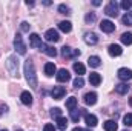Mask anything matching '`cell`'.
Masks as SVG:
<instances>
[{
  "label": "cell",
  "mask_w": 132,
  "mask_h": 131,
  "mask_svg": "<svg viewBox=\"0 0 132 131\" xmlns=\"http://www.w3.org/2000/svg\"><path fill=\"white\" fill-rule=\"evenodd\" d=\"M74 71L78 74V77H81V74H85L86 69H85V65H81L80 62H75V63H74Z\"/></svg>",
  "instance_id": "27"
},
{
  "label": "cell",
  "mask_w": 132,
  "mask_h": 131,
  "mask_svg": "<svg viewBox=\"0 0 132 131\" xmlns=\"http://www.w3.org/2000/svg\"><path fill=\"white\" fill-rule=\"evenodd\" d=\"M120 40H121V43H123V45H132V33L121 34Z\"/></svg>",
  "instance_id": "25"
},
{
  "label": "cell",
  "mask_w": 132,
  "mask_h": 131,
  "mask_svg": "<svg viewBox=\"0 0 132 131\" xmlns=\"http://www.w3.org/2000/svg\"><path fill=\"white\" fill-rule=\"evenodd\" d=\"M131 6H132V2H129V0H123V2H121V8H123V9L129 11Z\"/></svg>",
  "instance_id": "35"
},
{
  "label": "cell",
  "mask_w": 132,
  "mask_h": 131,
  "mask_svg": "<svg viewBox=\"0 0 132 131\" xmlns=\"http://www.w3.org/2000/svg\"><path fill=\"white\" fill-rule=\"evenodd\" d=\"M131 90V86L128 85V83H120V85H115V91L118 93V94H121V96H125V94H128V91Z\"/></svg>",
  "instance_id": "17"
},
{
  "label": "cell",
  "mask_w": 132,
  "mask_h": 131,
  "mask_svg": "<svg viewBox=\"0 0 132 131\" xmlns=\"http://www.w3.org/2000/svg\"><path fill=\"white\" fill-rule=\"evenodd\" d=\"M103 128L104 131H117V122L115 120H106L104 123H103Z\"/></svg>",
  "instance_id": "19"
},
{
  "label": "cell",
  "mask_w": 132,
  "mask_h": 131,
  "mask_svg": "<svg viewBox=\"0 0 132 131\" xmlns=\"http://www.w3.org/2000/svg\"><path fill=\"white\" fill-rule=\"evenodd\" d=\"M85 42H86L88 45H95V43L98 42V37H97L95 33H86L85 34Z\"/></svg>",
  "instance_id": "15"
},
{
  "label": "cell",
  "mask_w": 132,
  "mask_h": 131,
  "mask_svg": "<svg viewBox=\"0 0 132 131\" xmlns=\"http://www.w3.org/2000/svg\"><path fill=\"white\" fill-rule=\"evenodd\" d=\"M43 5H45V6H49V5H51V2H49V0H45V2H43Z\"/></svg>",
  "instance_id": "41"
},
{
  "label": "cell",
  "mask_w": 132,
  "mask_h": 131,
  "mask_svg": "<svg viewBox=\"0 0 132 131\" xmlns=\"http://www.w3.org/2000/svg\"><path fill=\"white\" fill-rule=\"evenodd\" d=\"M59 12H60V14H71V12H69V8H68L66 5H60V6H59Z\"/></svg>",
  "instance_id": "34"
},
{
  "label": "cell",
  "mask_w": 132,
  "mask_h": 131,
  "mask_svg": "<svg viewBox=\"0 0 132 131\" xmlns=\"http://www.w3.org/2000/svg\"><path fill=\"white\" fill-rule=\"evenodd\" d=\"M43 131H55V127H54L52 123H46V125L43 127Z\"/></svg>",
  "instance_id": "37"
},
{
  "label": "cell",
  "mask_w": 132,
  "mask_h": 131,
  "mask_svg": "<svg viewBox=\"0 0 132 131\" xmlns=\"http://www.w3.org/2000/svg\"><path fill=\"white\" fill-rule=\"evenodd\" d=\"M2 131H8V130H2Z\"/></svg>",
  "instance_id": "45"
},
{
  "label": "cell",
  "mask_w": 132,
  "mask_h": 131,
  "mask_svg": "<svg viewBox=\"0 0 132 131\" xmlns=\"http://www.w3.org/2000/svg\"><path fill=\"white\" fill-rule=\"evenodd\" d=\"M66 127H68V119H65V117H59L57 119V128L60 131H65Z\"/></svg>",
  "instance_id": "26"
},
{
  "label": "cell",
  "mask_w": 132,
  "mask_h": 131,
  "mask_svg": "<svg viewBox=\"0 0 132 131\" xmlns=\"http://www.w3.org/2000/svg\"><path fill=\"white\" fill-rule=\"evenodd\" d=\"M59 28H60V31H63V33H71V30H72V25H71V22H60L59 23Z\"/></svg>",
  "instance_id": "24"
},
{
  "label": "cell",
  "mask_w": 132,
  "mask_h": 131,
  "mask_svg": "<svg viewBox=\"0 0 132 131\" xmlns=\"http://www.w3.org/2000/svg\"><path fill=\"white\" fill-rule=\"evenodd\" d=\"M45 39H46L48 42H54V43H55V42L60 40V35H59V33L52 28V30H48V31L45 33Z\"/></svg>",
  "instance_id": "8"
},
{
  "label": "cell",
  "mask_w": 132,
  "mask_h": 131,
  "mask_svg": "<svg viewBox=\"0 0 132 131\" xmlns=\"http://www.w3.org/2000/svg\"><path fill=\"white\" fill-rule=\"evenodd\" d=\"M104 12H106V16H109V17H117V16H118V3H117L115 0H111V2L106 5Z\"/></svg>",
  "instance_id": "4"
},
{
  "label": "cell",
  "mask_w": 132,
  "mask_h": 131,
  "mask_svg": "<svg viewBox=\"0 0 132 131\" xmlns=\"http://www.w3.org/2000/svg\"><path fill=\"white\" fill-rule=\"evenodd\" d=\"M100 30H101L103 33L111 34L114 30H115V25H114L111 20H101V23H100Z\"/></svg>",
  "instance_id": "7"
},
{
  "label": "cell",
  "mask_w": 132,
  "mask_h": 131,
  "mask_svg": "<svg viewBox=\"0 0 132 131\" xmlns=\"http://www.w3.org/2000/svg\"><path fill=\"white\" fill-rule=\"evenodd\" d=\"M117 76H118L120 80L128 82V80H131L132 79V69H129V68H120L118 72H117Z\"/></svg>",
  "instance_id": "6"
},
{
  "label": "cell",
  "mask_w": 132,
  "mask_h": 131,
  "mask_svg": "<svg viewBox=\"0 0 132 131\" xmlns=\"http://www.w3.org/2000/svg\"><path fill=\"white\" fill-rule=\"evenodd\" d=\"M20 30H22L23 33H28V31H29V23H28V22H22V23H20Z\"/></svg>",
  "instance_id": "36"
},
{
  "label": "cell",
  "mask_w": 132,
  "mask_h": 131,
  "mask_svg": "<svg viewBox=\"0 0 132 131\" xmlns=\"http://www.w3.org/2000/svg\"><path fill=\"white\" fill-rule=\"evenodd\" d=\"M62 56L65 59H74V57H78L80 56V51L78 49H72L69 46H63L62 48Z\"/></svg>",
  "instance_id": "5"
},
{
  "label": "cell",
  "mask_w": 132,
  "mask_h": 131,
  "mask_svg": "<svg viewBox=\"0 0 132 131\" xmlns=\"http://www.w3.org/2000/svg\"><path fill=\"white\" fill-rule=\"evenodd\" d=\"M55 72H57V68H55L54 63L48 62V63L45 65V74H46V76H54Z\"/></svg>",
  "instance_id": "22"
},
{
  "label": "cell",
  "mask_w": 132,
  "mask_h": 131,
  "mask_svg": "<svg viewBox=\"0 0 132 131\" xmlns=\"http://www.w3.org/2000/svg\"><path fill=\"white\" fill-rule=\"evenodd\" d=\"M40 49H42L46 56H49V57H55V56H57V49H55L54 46H51V45H45V43H43V45L40 46Z\"/></svg>",
  "instance_id": "12"
},
{
  "label": "cell",
  "mask_w": 132,
  "mask_h": 131,
  "mask_svg": "<svg viewBox=\"0 0 132 131\" xmlns=\"http://www.w3.org/2000/svg\"><path fill=\"white\" fill-rule=\"evenodd\" d=\"M72 131H89V130H83V128H80V127H75Z\"/></svg>",
  "instance_id": "40"
},
{
  "label": "cell",
  "mask_w": 132,
  "mask_h": 131,
  "mask_svg": "<svg viewBox=\"0 0 132 131\" xmlns=\"http://www.w3.org/2000/svg\"><path fill=\"white\" fill-rule=\"evenodd\" d=\"M51 117L55 119V120H57L59 117H62V110H60V108H52V110H51Z\"/></svg>",
  "instance_id": "30"
},
{
  "label": "cell",
  "mask_w": 132,
  "mask_h": 131,
  "mask_svg": "<svg viewBox=\"0 0 132 131\" xmlns=\"http://www.w3.org/2000/svg\"><path fill=\"white\" fill-rule=\"evenodd\" d=\"M15 131H22V130H20V128H15Z\"/></svg>",
  "instance_id": "43"
},
{
  "label": "cell",
  "mask_w": 132,
  "mask_h": 131,
  "mask_svg": "<svg viewBox=\"0 0 132 131\" xmlns=\"http://www.w3.org/2000/svg\"><path fill=\"white\" fill-rule=\"evenodd\" d=\"M108 53H109V56H112V57H118V56H121L123 49H121V46H120V45H115V43H112V45L109 46Z\"/></svg>",
  "instance_id": "13"
},
{
  "label": "cell",
  "mask_w": 132,
  "mask_h": 131,
  "mask_svg": "<svg viewBox=\"0 0 132 131\" xmlns=\"http://www.w3.org/2000/svg\"><path fill=\"white\" fill-rule=\"evenodd\" d=\"M88 65L92 66V68H98L101 65V60H100L98 56H91L89 59H88Z\"/></svg>",
  "instance_id": "21"
},
{
  "label": "cell",
  "mask_w": 132,
  "mask_h": 131,
  "mask_svg": "<svg viewBox=\"0 0 132 131\" xmlns=\"http://www.w3.org/2000/svg\"><path fill=\"white\" fill-rule=\"evenodd\" d=\"M29 45L31 48H40L43 43H42V37L38 34H31L29 35Z\"/></svg>",
  "instance_id": "11"
},
{
  "label": "cell",
  "mask_w": 132,
  "mask_h": 131,
  "mask_svg": "<svg viewBox=\"0 0 132 131\" xmlns=\"http://www.w3.org/2000/svg\"><path fill=\"white\" fill-rule=\"evenodd\" d=\"M8 111V106L6 105H0V116L3 114V113H6Z\"/></svg>",
  "instance_id": "38"
},
{
  "label": "cell",
  "mask_w": 132,
  "mask_h": 131,
  "mask_svg": "<svg viewBox=\"0 0 132 131\" xmlns=\"http://www.w3.org/2000/svg\"><path fill=\"white\" fill-rule=\"evenodd\" d=\"M57 80L59 82H68L69 79H71V74H69V71L68 69H65V68H62V69H59L57 71Z\"/></svg>",
  "instance_id": "10"
},
{
  "label": "cell",
  "mask_w": 132,
  "mask_h": 131,
  "mask_svg": "<svg viewBox=\"0 0 132 131\" xmlns=\"http://www.w3.org/2000/svg\"><path fill=\"white\" fill-rule=\"evenodd\" d=\"M123 123H125L126 127H132V114L131 113H128V114L123 117Z\"/></svg>",
  "instance_id": "32"
},
{
  "label": "cell",
  "mask_w": 132,
  "mask_h": 131,
  "mask_svg": "<svg viewBox=\"0 0 132 131\" xmlns=\"http://www.w3.org/2000/svg\"><path fill=\"white\" fill-rule=\"evenodd\" d=\"M121 20H123V23H125V25H131V26H132V11H128V12L123 16V19H121Z\"/></svg>",
  "instance_id": "29"
},
{
  "label": "cell",
  "mask_w": 132,
  "mask_h": 131,
  "mask_svg": "<svg viewBox=\"0 0 132 131\" xmlns=\"http://www.w3.org/2000/svg\"><path fill=\"white\" fill-rule=\"evenodd\" d=\"M85 85V80H83V77H77L75 80H74V88H81Z\"/></svg>",
  "instance_id": "33"
},
{
  "label": "cell",
  "mask_w": 132,
  "mask_h": 131,
  "mask_svg": "<svg viewBox=\"0 0 132 131\" xmlns=\"http://www.w3.org/2000/svg\"><path fill=\"white\" fill-rule=\"evenodd\" d=\"M125 131H128V130H125Z\"/></svg>",
  "instance_id": "46"
},
{
  "label": "cell",
  "mask_w": 132,
  "mask_h": 131,
  "mask_svg": "<svg viewBox=\"0 0 132 131\" xmlns=\"http://www.w3.org/2000/svg\"><path fill=\"white\" fill-rule=\"evenodd\" d=\"M85 120H86V125H88V127H95L97 122H98L94 114H85Z\"/></svg>",
  "instance_id": "20"
},
{
  "label": "cell",
  "mask_w": 132,
  "mask_h": 131,
  "mask_svg": "<svg viewBox=\"0 0 132 131\" xmlns=\"http://www.w3.org/2000/svg\"><path fill=\"white\" fill-rule=\"evenodd\" d=\"M75 106H77V97L71 96V97L66 100V108H68V110H69V113H71V111H74V110H75Z\"/></svg>",
  "instance_id": "23"
},
{
  "label": "cell",
  "mask_w": 132,
  "mask_h": 131,
  "mask_svg": "<svg viewBox=\"0 0 132 131\" xmlns=\"http://www.w3.org/2000/svg\"><path fill=\"white\" fill-rule=\"evenodd\" d=\"M26 5H28V6H34V2H29V0H28V2H26Z\"/></svg>",
  "instance_id": "42"
},
{
  "label": "cell",
  "mask_w": 132,
  "mask_h": 131,
  "mask_svg": "<svg viewBox=\"0 0 132 131\" xmlns=\"http://www.w3.org/2000/svg\"><path fill=\"white\" fill-rule=\"evenodd\" d=\"M14 48H15V51L20 56H25L26 54V45H25V42H23V39H22L20 34H17L15 39H14Z\"/></svg>",
  "instance_id": "3"
},
{
  "label": "cell",
  "mask_w": 132,
  "mask_h": 131,
  "mask_svg": "<svg viewBox=\"0 0 132 131\" xmlns=\"http://www.w3.org/2000/svg\"><path fill=\"white\" fill-rule=\"evenodd\" d=\"M89 82H91V85L98 86L100 82H101V76H100L98 72H91L89 74Z\"/></svg>",
  "instance_id": "18"
},
{
  "label": "cell",
  "mask_w": 132,
  "mask_h": 131,
  "mask_svg": "<svg viewBox=\"0 0 132 131\" xmlns=\"http://www.w3.org/2000/svg\"><path fill=\"white\" fill-rule=\"evenodd\" d=\"M85 103L86 105H95L97 103V94L95 93H86L85 94Z\"/></svg>",
  "instance_id": "16"
},
{
  "label": "cell",
  "mask_w": 132,
  "mask_h": 131,
  "mask_svg": "<svg viewBox=\"0 0 132 131\" xmlns=\"http://www.w3.org/2000/svg\"><path fill=\"white\" fill-rule=\"evenodd\" d=\"M69 114H71V120L77 123V122L80 120V116H81V110H74V111H71Z\"/></svg>",
  "instance_id": "28"
},
{
  "label": "cell",
  "mask_w": 132,
  "mask_h": 131,
  "mask_svg": "<svg viewBox=\"0 0 132 131\" xmlns=\"http://www.w3.org/2000/svg\"><path fill=\"white\" fill-rule=\"evenodd\" d=\"M92 5H94V6H100V5H101V2H100V0H94V2H92Z\"/></svg>",
  "instance_id": "39"
},
{
  "label": "cell",
  "mask_w": 132,
  "mask_h": 131,
  "mask_svg": "<svg viewBox=\"0 0 132 131\" xmlns=\"http://www.w3.org/2000/svg\"><path fill=\"white\" fill-rule=\"evenodd\" d=\"M65 94H66V90L63 86H54L52 91H51V96H52V99H55V100H60Z\"/></svg>",
  "instance_id": "9"
},
{
  "label": "cell",
  "mask_w": 132,
  "mask_h": 131,
  "mask_svg": "<svg viewBox=\"0 0 132 131\" xmlns=\"http://www.w3.org/2000/svg\"><path fill=\"white\" fill-rule=\"evenodd\" d=\"M129 103H131V105H132V97H131V100H129Z\"/></svg>",
  "instance_id": "44"
},
{
  "label": "cell",
  "mask_w": 132,
  "mask_h": 131,
  "mask_svg": "<svg viewBox=\"0 0 132 131\" xmlns=\"http://www.w3.org/2000/svg\"><path fill=\"white\" fill-rule=\"evenodd\" d=\"M20 100H22V103L23 105H31L32 103V94L29 93V91H23L22 94H20Z\"/></svg>",
  "instance_id": "14"
},
{
  "label": "cell",
  "mask_w": 132,
  "mask_h": 131,
  "mask_svg": "<svg viewBox=\"0 0 132 131\" xmlns=\"http://www.w3.org/2000/svg\"><path fill=\"white\" fill-rule=\"evenodd\" d=\"M97 20V16L94 14V12H89V14H86V17H85V22L86 23H92V22H95Z\"/></svg>",
  "instance_id": "31"
},
{
  "label": "cell",
  "mask_w": 132,
  "mask_h": 131,
  "mask_svg": "<svg viewBox=\"0 0 132 131\" xmlns=\"http://www.w3.org/2000/svg\"><path fill=\"white\" fill-rule=\"evenodd\" d=\"M6 68L9 71L11 76H17L19 77V60H17V56H9L8 60H6Z\"/></svg>",
  "instance_id": "2"
},
{
  "label": "cell",
  "mask_w": 132,
  "mask_h": 131,
  "mask_svg": "<svg viewBox=\"0 0 132 131\" xmlns=\"http://www.w3.org/2000/svg\"><path fill=\"white\" fill-rule=\"evenodd\" d=\"M25 77H26V82L29 83L31 88H37V76H35V68H34V62L31 59H28L25 62Z\"/></svg>",
  "instance_id": "1"
}]
</instances>
